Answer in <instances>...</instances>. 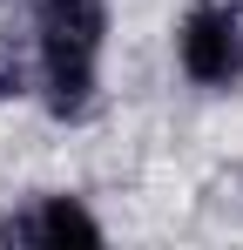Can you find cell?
Returning <instances> with one entry per match:
<instances>
[{"instance_id":"1","label":"cell","mask_w":243,"mask_h":250,"mask_svg":"<svg viewBox=\"0 0 243 250\" xmlns=\"http://www.w3.org/2000/svg\"><path fill=\"white\" fill-rule=\"evenodd\" d=\"M108 0H34V88L54 122H88L101 88Z\"/></svg>"},{"instance_id":"2","label":"cell","mask_w":243,"mask_h":250,"mask_svg":"<svg viewBox=\"0 0 243 250\" xmlns=\"http://www.w3.org/2000/svg\"><path fill=\"white\" fill-rule=\"evenodd\" d=\"M176 68L196 88H209V95L243 88V21H237V7L196 0L182 14V27H176Z\"/></svg>"},{"instance_id":"3","label":"cell","mask_w":243,"mask_h":250,"mask_svg":"<svg viewBox=\"0 0 243 250\" xmlns=\"http://www.w3.org/2000/svg\"><path fill=\"white\" fill-rule=\"evenodd\" d=\"M0 244H27V250H68V244H101V223L81 196H34L27 209L0 216Z\"/></svg>"}]
</instances>
